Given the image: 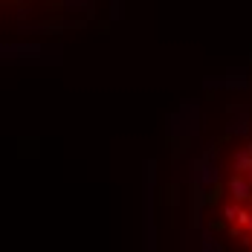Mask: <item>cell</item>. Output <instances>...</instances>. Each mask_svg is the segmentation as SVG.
Returning <instances> with one entry per match:
<instances>
[{
  "instance_id": "obj_1",
  "label": "cell",
  "mask_w": 252,
  "mask_h": 252,
  "mask_svg": "<svg viewBox=\"0 0 252 252\" xmlns=\"http://www.w3.org/2000/svg\"><path fill=\"white\" fill-rule=\"evenodd\" d=\"M154 223L177 250L252 252V58L174 110Z\"/></svg>"
},
{
  "instance_id": "obj_2",
  "label": "cell",
  "mask_w": 252,
  "mask_h": 252,
  "mask_svg": "<svg viewBox=\"0 0 252 252\" xmlns=\"http://www.w3.org/2000/svg\"><path fill=\"white\" fill-rule=\"evenodd\" d=\"M127 0H0V24L47 35L107 29Z\"/></svg>"
}]
</instances>
